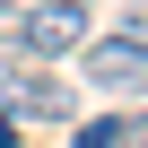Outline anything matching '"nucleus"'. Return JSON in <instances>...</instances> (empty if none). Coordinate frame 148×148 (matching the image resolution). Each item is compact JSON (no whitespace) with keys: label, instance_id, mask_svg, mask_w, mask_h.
Returning a JSON list of instances; mask_svg holds the SVG:
<instances>
[{"label":"nucleus","instance_id":"nucleus-1","mask_svg":"<svg viewBox=\"0 0 148 148\" xmlns=\"http://www.w3.org/2000/svg\"><path fill=\"white\" fill-rule=\"evenodd\" d=\"M79 44H87V9H79V0H35V9L0 35L9 61H61V52H79Z\"/></svg>","mask_w":148,"mask_h":148},{"label":"nucleus","instance_id":"nucleus-2","mask_svg":"<svg viewBox=\"0 0 148 148\" xmlns=\"http://www.w3.org/2000/svg\"><path fill=\"white\" fill-rule=\"evenodd\" d=\"M87 79L105 87V96H139V79H148V44H139V9H122V26L105 35V44H87Z\"/></svg>","mask_w":148,"mask_h":148},{"label":"nucleus","instance_id":"nucleus-3","mask_svg":"<svg viewBox=\"0 0 148 148\" xmlns=\"http://www.w3.org/2000/svg\"><path fill=\"white\" fill-rule=\"evenodd\" d=\"M9 113L18 122H70V87L61 79H18L9 87Z\"/></svg>","mask_w":148,"mask_h":148},{"label":"nucleus","instance_id":"nucleus-4","mask_svg":"<svg viewBox=\"0 0 148 148\" xmlns=\"http://www.w3.org/2000/svg\"><path fill=\"white\" fill-rule=\"evenodd\" d=\"M70 148H139V113H105V122H87Z\"/></svg>","mask_w":148,"mask_h":148}]
</instances>
